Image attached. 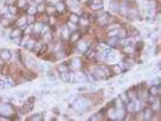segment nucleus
Returning <instances> with one entry per match:
<instances>
[{"label": "nucleus", "mask_w": 161, "mask_h": 121, "mask_svg": "<svg viewBox=\"0 0 161 121\" xmlns=\"http://www.w3.org/2000/svg\"><path fill=\"white\" fill-rule=\"evenodd\" d=\"M34 45H35V41H34V40H29V42H28L26 46H27L28 48H31L33 46H34Z\"/></svg>", "instance_id": "nucleus-35"}, {"label": "nucleus", "mask_w": 161, "mask_h": 121, "mask_svg": "<svg viewBox=\"0 0 161 121\" xmlns=\"http://www.w3.org/2000/svg\"><path fill=\"white\" fill-rule=\"evenodd\" d=\"M58 70H59L61 73H62V72H67V70H68V67H67V65H64V64H61V65L58 67Z\"/></svg>", "instance_id": "nucleus-29"}, {"label": "nucleus", "mask_w": 161, "mask_h": 121, "mask_svg": "<svg viewBox=\"0 0 161 121\" xmlns=\"http://www.w3.org/2000/svg\"><path fill=\"white\" fill-rule=\"evenodd\" d=\"M47 76H49V79H51V80H56V75L53 74V72H50Z\"/></svg>", "instance_id": "nucleus-37"}, {"label": "nucleus", "mask_w": 161, "mask_h": 121, "mask_svg": "<svg viewBox=\"0 0 161 121\" xmlns=\"http://www.w3.org/2000/svg\"><path fill=\"white\" fill-rule=\"evenodd\" d=\"M119 27H120L119 24H111V25L109 27V30L110 29H116V28H119Z\"/></svg>", "instance_id": "nucleus-40"}, {"label": "nucleus", "mask_w": 161, "mask_h": 121, "mask_svg": "<svg viewBox=\"0 0 161 121\" xmlns=\"http://www.w3.org/2000/svg\"><path fill=\"white\" fill-rule=\"evenodd\" d=\"M87 42L86 41H80L78 44V50L79 51H81V52H86L87 51V48H88V46H87Z\"/></svg>", "instance_id": "nucleus-8"}, {"label": "nucleus", "mask_w": 161, "mask_h": 121, "mask_svg": "<svg viewBox=\"0 0 161 121\" xmlns=\"http://www.w3.org/2000/svg\"><path fill=\"white\" fill-rule=\"evenodd\" d=\"M68 28L70 29V30H75V28H76V27H75V23L69 22V23H68Z\"/></svg>", "instance_id": "nucleus-34"}, {"label": "nucleus", "mask_w": 161, "mask_h": 121, "mask_svg": "<svg viewBox=\"0 0 161 121\" xmlns=\"http://www.w3.org/2000/svg\"><path fill=\"white\" fill-rule=\"evenodd\" d=\"M17 7L27 8V0H18V1H17Z\"/></svg>", "instance_id": "nucleus-21"}, {"label": "nucleus", "mask_w": 161, "mask_h": 121, "mask_svg": "<svg viewBox=\"0 0 161 121\" xmlns=\"http://www.w3.org/2000/svg\"><path fill=\"white\" fill-rule=\"evenodd\" d=\"M101 119H102V114H96V115L91 117L90 120H101Z\"/></svg>", "instance_id": "nucleus-30"}, {"label": "nucleus", "mask_w": 161, "mask_h": 121, "mask_svg": "<svg viewBox=\"0 0 161 121\" xmlns=\"http://www.w3.org/2000/svg\"><path fill=\"white\" fill-rule=\"evenodd\" d=\"M29 120H30V121H41V120H44V116H43V114H41V113H40V114H35V115H33Z\"/></svg>", "instance_id": "nucleus-14"}, {"label": "nucleus", "mask_w": 161, "mask_h": 121, "mask_svg": "<svg viewBox=\"0 0 161 121\" xmlns=\"http://www.w3.org/2000/svg\"><path fill=\"white\" fill-rule=\"evenodd\" d=\"M0 57H1L3 60H10L11 59V52L9 50H6V48H4V50L0 51Z\"/></svg>", "instance_id": "nucleus-6"}, {"label": "nucleus", "mask_w": 161, "mask_h": 121, "mask_svg": "<svg viewBox=\"0 0 161 121\" xmlns=\"http://www.w3.org/2000/svg\"><path fill=\"white\" fill-rule=\"evenodd\" d=\"M79 39H80V34H79L78 32H74L73 34L70 35V40L74 42V41H78Z\"/></svg>", "instance_id": "nucleus-18"}, {"label": "nucleus", "mask_w": 161, "mask_h": 121, "mask_svg": "<svg viewBox=\"0 0 161 121\" xmlns=\"http://www.w3.org/2000/svg\"><path fill=\"white\" fill-rule=\"evenodd\" d=\"M79 22H80V23L83 24V25H87V24H88V20H87L86 17H85V18H84V17H81V18H79Z\"/></svg>", "instance_id": "nucleus-27"}, {"label": "nucleus", "mask_w": 161, "mask_h": 121, "mask_svg": "<svg viewBox=\"0 0 161 121\" xmlns=\"http://www.w3.org/2000/svg\"><path fill=\"white\" fill-rule=\"evenodd\" d=\"M5 87V82L4 80H0V89H4Z\"/></svg>", "instance_id": "nucleus-43"}, {"label": "nucleus", "mask_w": 161, "mask_h": 121, "mask_svg": "<svg viewBox=\"0 0 161 121\" xmlns=\"http://www.w3.org/2000/svg\"><path fill=\"white\" fill-rule=\"evenodd\" d=\"M4 82H5V87H6V86H7V87H13V86H15V81L12 80L10 76H6Z\"/></svg>", "instance_id": "nucleus-13"}, {"label": "nucleus", "mask_w": 161, "mask_h": 121, "mask_svg": "<svg viewBox=\"0 0 161 121\" xmlns=\"http://www.w3.org/2000/svg\"><path fill=\"white\" fill-rule=\"evenodd\" d=\"M90 104L91 102L86 98H76L74 102V109L78 111H86Z\"/></svg>", "instance_id": "nucleus-1"}, {"label": "nucleus", "mask_w": 161, "mask_h": 121, "mask_svg": "<svg viewBox=\"0 0 161 121\" xmlns=\"http://www.w3.org/2000/svg\"><path fill=\"white\" fill-rule=\"evenodd\" d=\"M101 68L103 69V72H104V75L106 76H110V70L108 68H106V67H101Z\"/></svg>", "instance_id": "nucleus-31"}, {"label": "nucleus", "mask_w": 161, "mask_h": 121, "mask_svg": "<svg viewBox=\"0 0 161 121\" xmlns=\"http://www.w3.org/2000/svg\"><path fill=\"white\" fill-rule=\"evenodd\" d=\"M104 77H106V75H104V72L102 68H96L93 70V80H102Z\"/></svg>", "instance_id": "nucleus-3"}, {"label": "nucleus", "mask_w": 161, "mask_h": 121, "mask_svg": "<svg viewBox=\"0 0 161 121\" xmlns=\"http://www.w3.org/2000/svg\"><path fill=\"white\" fill-rule=\"evenodd\" d=\"M34 22V16L33 15H29V16L27 17V23H33Z\"/></svg>", "instance_id": "nucleus-33"}, {"label": "nucleus", "mask_w": 161, "mask_h": 121, "mask_svg": "<svg viewBox=\"0 0 161 121\" xmlns=\"http://www.w3.org/2000/svg\"><path fill=\"white\" fill-rule=\"evenodd\" d=\"M91 8H92L93 11H99V10L103 8V4H92L91 5Z\"/></svg>", "instance_id": "nucleus-19"}, {"label": "nucleus", "mask_w": 161, "mask_h": 121, "mask_svg": "<svg viewBox=\"0 0 161 121\" xmlns=\"http://www.w3.org/2000/svg\"><path fill=\"white\" fill-rule=\"evenodd\" d=\"M122 52H125V53H132V52H133V47H132V46H130V45L124 46V48H122Z\"/></svg>", "instance_id": "nucleus-20"}, {"label": "nucleus", "mask_w": 161, "mask_h": 121, "mask_svg": "<svg viewBox=\"0 0 161 121\" xmlns=\"http://www.w3.org/2000/svg\"><path fill=\"white\" fill-rule=\"evenodd\" d=\"M92 4H103L102 0H92Z\"/></svg>", "instance_id": "nucleus-42"}, {"label": "nucleus", "mask_w": 161, "mask_h": 121, "mask_svg": "<svg viewBox=\"0 0 161 121\" xmlns=\"http://www.w3.org/2000/svg\"><path fill=\"white\" fill-rule=\"evenodd\" d=\"M149 93L151 96H155V97H159L161 93V87L159 85H153L149 89Z\"/></svg>", "instance_id": "nucleus-4"}, {"label": "nucleus", "mask_w": 161, "mask_h": 121, "mask_svg": "<svg viewBox=\"0 0 161 121\" xmlns=\"http://www.w3.org/2000/svg\"><path fill=\"white\" fill-rule=\"evenodd\" d=\"M159 109H160V102H159V99H156L155 102L151 103V110L153 111H157Z\"/></svg>", "instance_id": "nucleus-15"}, {"label": "nucleus", "mask_w": 161, "mask_h": 121, "mask_svg": "<svg viewBox=\"0 0 161 121\" xmlns=\"http://www.w3.org/2000/svg\"><path fill=\"white\" fill-rule=\"evenodd\" d=\"M7 8H9V12H10L11 15H15L16 12H17V7H16V6H13V5H10Z\"/></svg>", "instance_id": "nucleus-24"}, {"label": "nucleus", "mask_w": 161, "mask_h": 121, "mask_svg": "<svg viewBox=\"0 0 161 121\" xmlns=\"http://www.w3.org/2000/svg\"><path fill=\"white\" fill-rule=\"evenodd\" d=\"M27 11L29 15H34L36 12V7H34V6H30V7H27Z\"/></svg>", "instance_id": "nucleus-26"}, {"label": "nucleus", "mask_w": 161, "mask_h": 121, "mask_svg": "<svg viewBox=\"0 0 161 121\" xmlns=\"http://www.w3.org/2000/svg\"><path fill=\"white\" fill-rule=\"evenodd\" d=\"M55 8L57 10V11H59V12H63L64 10H66V4H64V3H58V4L56 5Z\"/></svg>", "instance_id": "nucleus-16"}, {"label": "nucleus", "mask_w": 161, "mask_h": 121, "mask_svg": "<svg viewBox=\"0 0 161 121\" xmlns=\"http://www.w3.org/2000/svg\"><path fill=\"white\" fill-rule=\"evenodd\" d=\"M79 18H80V17H79L78 15H75V13H71L70 16H69V21L73 22V23H75V24L79 22Z\"/></svg>", "instance_id": "nucleus-17"}, {"label": "nucleus", "mask_w": 161, "mask_h": 121, "mask_svg": "<svg viewBox=\"0 0 161 121\" xmlns=\"http://www.w3.org/2000/svg\"><path fill=\"white\" fill-rule=\"evenodd\" d=\"M21 34H22V29L21 28H16L11 32V38L12 39H17V38H21Z\"/></svg>", "instance_id": "nucleus-11"}, {"label": "nucleus", "mask_w": 161, "mask_h": 121, "mask_svg": "<svg viewBox=\"0 0 161 121\" xmlns=\"http://www.w3.org/2000/svg\"><path fill=\"white\" fill-rule=\"evenodd\" d=\"M153 110L150 108H147V109H144V111H143V115H142V117L144 119V120H150L151 117H153Z\"/></svg>", "instance_id": "nucleus-7"}, {"label": "nucleus", "mask_w": 161, "mask_h": 121, "mask_svg": "<svg viewBox=\"0 0 161 121\" xmlns=\"http://www.w3.org/2000/svg\"><path fill=\"white\" fill-rule=\"evenodd\" d=\"M17 25L21 27V29H26L27 28V17H22L17 21Z\"/></svg>", "instance_id": "nucleus-9"}, {"label": "nucleus", "mask_w": 161, "mask_h": 121, "mask_svg": "<svg viewBox=\"0 0 161 121\" xmlns=\"http://www.w3.org/2000/svg\"><path fill=\"white\" fill-rule=\"evenodd\" d=\"M59 76H61L62 81H64V82H70L71 79H73V75H71V74L68 72V70H67V72H62Z\"/></svg>", "instance_id": "nucleus-5"}, {"label": "nucleus", "mask_w": 161, "mask_h": 121, "mask_svg": "<svg viewBox=\"0 0 161 121\" xmlns=\"http://www.w3.org/2000/svg\"><path fill=\"white\" fill-rule=\"evenodd\" d=\"M109 44H110V45H115V44H116V39H115V38H114V39H113V38H110Z\"/></svg>", "instance_id": "nucleus-38"}, {"label": "nucleus", "mask_w": 161, "mask_h": 121, "mask_svg": "<svg viewBox=\"0 0 161 121\" xmlns=\"http://www.w3.org/2000/svg\"><path fill=\"white\" fill-rule=\"evenodd\" d=\"M13 111V109L10 104H1L0 105V114H3V115H10L12 114Z\"/></svg>", "instance_id": "nucleus-2"}, {"label": "nucleus", "mask_w": 161, "mask_h": 121, "mask_svg": "<svg viewBox=\"0 0 161 121\" xmlns=\"http://www.w3.org/2000/svg\"><path fill=\"white\" fill-rule=\"evenodd\" d=\"M81 1H83V3H87V1H88V0H81Z\"/></svg>", "instance_id": "nucleus-46"}, {"label": "nucleus", "mask_w": 161, "mask_h": 121, "mask_svg": "<svg viewBox=\"0 0 161 121\" xmlns=\"http://www.w3.org/2000/svg\"><path fill=\"white\" fill-rule=\"evenodd\" d=\"M1 23L4 24V25H6V24H7L9 22H7V21H6V20H3V21H1Z\"/></svg>", "instance_id": "nucleus-45"}, {"label": "nucleus", "mask_w": 161, "mask_h": 121, "mask_svg": "<svg viewBox=\"0 0 161 121\" xmlns=\"http://www.w3.org/2000/svg\"><path fill=\"white\" fill-rule=\"evenodd\" d=\"M119 30H120V29L116 28L114 32H109V36H110V38H116L115 35H118V34H119Z\"/></svg>", "instance_id": "nucleus-28"}, {"label": "nucleus", "mask_w": 161, "mask_h": 121, "mask_svg": "<svg viewBox=\"0 0 161 121\" xmlns=\"http://www.w3.org/2000/svg\"><path fill=\"white\" fill-rule=\"evenodd\" d=\"M7 12H9V8L4 7V8H1V10H0V15H7Z\"/></svg>", "instance_id": "nucleus-36"}, {"label": "nucleus", "mask_w": 161, "mask_h": 121, "mask_svg": "<svg viewBox=\"0 0 161 121\" xmlns=\"http://www.w3.org/2000/svg\"><path fill=\"white\" fill-rule=\"evenodd\" d=\"M45 38H46V40H47V41H50V40H51V34L47 32V33H46V35H45Z\"/></svg>", "instance_id": "nucleus-41"}, {"label": "nucleus", "mask_w": 161, "mask_h": 121, "mask_svg": "<svg viewBox=\"0 0 161 121\" xmlns=\"http://www.w3.org/2000/svg\"><path fill=\"white\" fill-rule=\"evenodd\" d=\"M43 23H35V25H34V28H33V30L36 33H40L41 32V29H43Z\"/></svg>", "instance_id": "nucleus-23"}, {"label": "nucleus", "mask_w": 161, "mask_h": 121, "mask_svg": "<svg viewBox=\"0 0 161 121\" xmlns=\"http://www.w3.org/2000/svg\"><path fill=\"white\" fill-rule=\"evenodd\" d=\"M110 8H111V11L114 10V12H118V11H119V8H118V4H116V3H114V4H111V5H110Z\"/></svg>", "instance_id": "nucleus-32"}, {"label": "nucleus", "mask_w": 161, "mask_h": 121, "mask_svg": "<svg viewBox=\"0 0 161 121\" xmlns=\"http://www.w3.org/2000/svg\"><path fill=\"white\" fill-rule=\"evenodd\" d=\"M46 10V7H45V5L43 4V3H40L39 5H38V7H36V11H39V12H44Z\"/></svg>", "instance_id": "nucleus-25"}, {"label": "nucleus", "mask_w": 161, "mask_h": 121, "mask_svg": "<svg viewBox=\"0 0 161 121\" xmlns=\"http://www.w3.org/2000/svg\"><path fill=\"white\" fill-rule=\"evenodd\" d=\"M41 32H43V33H47V32H49V27H47V25H43Z\"/></svg>", "instance_id": "nucleus-39"}, {"label": "nucleus", "mask_w": 161, "mask_h": 121, "mask_svg": "<svg viewBox=\"0 0 161 121\" xmlns=\"http://www.w3.org/2000/svg\"><path fill=\"white\" fill-rule=\"evenodd\" d=\"M71 81H74V82H84V81H86V76L83 75V74H80V75H76L71 79Z\"/></svg>", "instance_id": "nucleus-12"}, {"label": "nucleus", "mask_w": 161, "mask_h": 121, "mask_svg": "<svg viewBox=\"0 0 161 121\" xmlns=\"http://www.w3.org/2000/svg\"><path fill=\"white\" fill-rule=\"evenodd\" d=\"M111 68H113V72H114L115 74H120V73H122V67L121 65H113Z\"/></svg>", "instance_id": "nucleus-22"}, {"label": "nucleus", "mask_w": 161, "mask_h": 121, "mask_svg": "<svg viewBox=\"0 0 161 121\" xmlns=\"http://www.w3.org/2000/svg\"><path fill=\"white\" fill-rule=\"evenodd\" d=\"M0 120H9L7 116H0Z\"/></svg>", "instance_id": "nucleus-44"}, {"label": "nucleus", "mask_w": 161, "mask_h": 121, "mask_svg": "<svg viewBox=\"0 0 161 121\" xmlns=\"http://www.w3.org/2000/svg\"><path fill=\"white\" fill-rule=\"evenodd\" d=\"M125 116V109L118 108L115 110V119H124Z\"/></svg>", "instance_id": "nucleus-10"}]
</instances>
